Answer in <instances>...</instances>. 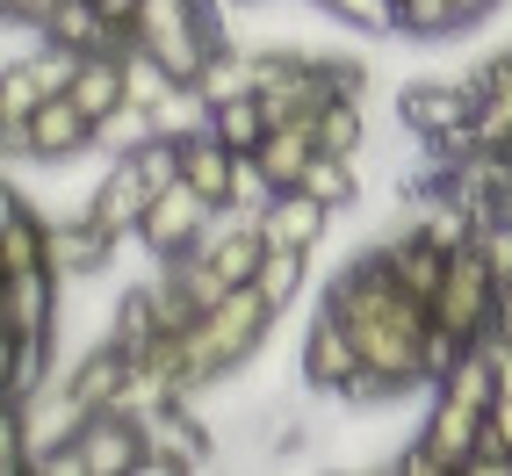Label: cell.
<instances>
[{"label": "cell", "mask_w": 512, "mask_h": 476, "mask_svg": "<svg viewBox=\"0 0 512 476\" xmlns=\"http://www.w3.org/2000/svg\"><path fill=\"white\" fill-rule=\"evenodd\" d=\"M325 303L339 318H347L354 347H361V368H383V376H397L404 390L426 383V332H433V311L419 296H404L397 275L383 267V253H354L339 275L325 282Z\"/></svg>", "instance_id": "6da1fadb"}, {"label": "cell", "mask_w": 512, "mask_h": 476, "mask_svg": "<svg viewBox=\"0 0 512 476\" xmlns=\"http://www.w3.org/2000/svg\"><path fill=\"white\" fill-rule=\"evenodd\" d=\"M275 303H267L253 282L246 289H231L224 303H210L195 325H188V361H181V383H188V397H202V390H217V383H231L238 368H246L260 347H267V332H275Z\"/></svg>", "instance_id": "7a4b0ae2"}, {"label": "cell", "mask_w": 512, "mask_h": 476, "mask_svg": "<svg viewBox=\"0 0 512 476\" xmlns=\"http://www.w3.org/2000/svg\"><path fill=\"white\" fill-rule=\"evenodd\" d=\"M145 462V433L130 412H87L80 433L65 440L58 455H44V476H138Z\"/></svg>", "instance_id": "3957f363"}, {"label": "cell", "mask_w": 512, "mask_h": 476, "mask_svg": "<svg viewBox=\"0 0 512 476\" xmlns=\"http://www.w3.org/2000/svg\"><path fill=\"white\" fill-rule=\"evenodd\" d=\"M476 109H484L476 73H455V80H404V87H397V123L412 130L419 145L469 138V130H476Z\"/></svg>", "instance_id": "277c9868"}, {"label": "cell", "mask_w": 512, "mask_h": 476, "mask_svg": "<svg viewBox=\"0 0 512 476\" xmlns=\"http://www.w3.org/2000/svg\"><path fill=\"white\" fill-rule=\"evenodd\" d=\"M498 296H505V282L491 275L484 246L469 238V246L448 253V282H440V296H433V325H448L462 339H484L498 325Z\"/></svg>", "instance_id": "5b68a950"}, {"label": "cell", "mask_w": 512, "mask_h": 476, "mask_svg": "<svg viewBox=\"0 0 512 476\" xmlns=\"http://www.w3.org/2000/svg\"><path fill=\"white\" fill-rule=\"evenodd\" d=\"M138 433H145V462H138V476L210 469V455H217V433H210V419H202L188 397H174V404H159V412H145Z\"/></svg>", "instance_id": "8992f818"}, {"label": "cell", "mask_w": 512, "mask_h": 476, "mask_svg": "<svg viewBox=\"0 0 512 476\" xmlns=\"http://www.w3.org/2000/svg\"><path fill=\"white\" fill-rule=\"evenodd\" d=\"M210 231H217V202L202 195V188H188V181H174V188L152 195V210H145V224H138V246L166 267V260L202 253V238H210Z\"/></svg>", "instance_id": "52a82bcc"}, {"label": "cell", "mask_w": 512, "mask_h": 476, "mask_svg": "<svg viewBox=\"0 0 512 476\" xmlns=\"http://www.w3.org/2000/svg\"><path fill=\"white\" fill-rule=\"evenodd\" d=\"M354 368H361V347H354L347 318H339L332 303H318V318L303 325V347H296V383L318 390V397H347Z\"/></svg>", "instance_id": "ba28073f"}, {"label": "cell", "mask_w": 512, "mask_h": 476, "mask_svg": "<svg viewBox=\"0 0 512 476\" xmlns=\"http://www.w3.org/2000/svg\"><path fill=\"white\" fill-rule=\"evenodd\" d=\"M375 253H383V267L397 275V289H404V296H419L426 311H433L440 282H448V246H440V238H433V231L412 217V224H397V231H390Z\"/></svg>", "instance_id": "9c48e42d"}, {"label": "cell", "mask_w": 512, "mask_h": 476, "mask_svg": "<svg viewBox=\"0 0 512 476\" xmlns=\"http://www.w3.org/2000/svg\"><path fill=\"white\" fill-rule=\"evenodd\" d=\"M94 145H101V130H94V116L80 109L73 94H51L44 109L29 116V166H73Z\"/></svg>", "instance_id": "30bf717a"}, {"label": "cell", "mask_w": 512, "mask_h": 476, "mask_svg": "<svg viewBox=\"0 0 512 476\" xmlns=\"http://www.w3.org/2000/svg\"><path fill=\"white\" fill-rule=\"evenodd\" d=\"M253 217H260V231H267V246H296V253H318L339 210H325V202H318V195H303V188H275V195H267Z\"/></svg>", "instance_id": "8fae6325"}, {"label": "cell", "mask_w": 512, "mask_h": 476, "mask_svg": "<svg viewBox=\"0 0 512 476\" xmlns=\"http://www.w3.org/2000/svg\"><path fill=\"white\" fill-rule=\"evenodd\" d=\"M116 246H123V238H116L109 224H94V217H87V202H80L73 217H51V267H58L65 282L101 275V267L116 260Z\"/></svg>", "instance_id": "7c38bea8"}, {"label": "cell", "mask_w": 512, "mask_h": 476, "mask_svg": "<svg viewBox=\"0 0 512 476\" xmlns=\"http://www.w3.org/2000/svg\"><path fill=\"white\" fill-rule=\"evenodd\" d=\"M145 210H152V188H145V174H138V159L116 152V159H109V174H101L94 195H87V217H94V224H109L116 238H138Z\"/></svg>", "instance_id": "4fadbf2b"}, {"label": "cell", "mask_w": 512, "mask_h": 476, "mask_svg": "<svg viewBox=\"0 0 512 476\" xmlns=\"http://www.w3.org/2000/svg\"><path fill=\"white\" fill-rule=\"evenodd\" d=\"M58 267H8L0 275V325L8 332H51L58 325Z\"/></svg>", "instance_id": "5bb4252c"}, {"label": "cell", "mask_w": 512, "mask_h": 476, "mask_svg": "<svg viewBox=\"0 0 512 476\" xmlns=\"http://www.w3.org/2000/svg\"><path fill=\"white\" fill-rule=\"evenodd\" d=\"M8 267H51V217L37 210V195H22L8 181L0 195V275Z\"/></svg>", "instance_id": "9a60e30c"}, {"label": "cell", "mask_w": 512, "mask_h": 476, "mask_svg": "<svg viewBox=\"0 0 512 476\" xmlns=\"http://www.w3.org/2000/svg\"><path fill=\"white\" fill-rule=\"evenodd\" d=\"M476 433H484V412H476V404H462V397H440V390H433V412H426L419 440H426L440 462H448V476H462V469H469Z\"/></svg>", "instance_id": "2e32d148"}, {"label": "cell", "mask_w": 512, "mask_h": 476, "mask_svg": "<svg viewBox=\"0 0 512 476\" xmlns=\"http://www.w3.org/2000/svg\"><path fill=\"white\" fill-rule=\"evenodd\" d=\"M231 174H238V152L217 138L210 123L181 138V181H188V188H202V195L217 202V210H231Z\"/></svg>", "instance_id": "e0dca14e"}, {"label": "cell", "mask_w": 512, "mask_h": 476, "mask_svg": "<svg viewBox=\"0 0 512 476\" xmlns=\"http://www.w3.org/2000/svg\"><path fill=\"white\" fill-rule=\"evenodd\" d=\"M123 383H130V354L109 347V339H101L94 354H80L73 376H65V390H73L87 412H116V404H123Z\"/></svg>", "instance_id": "ac0fdd59"}, {"label": "cell", "mask_w": 512, "mask_h": 476, "mask_svg": "<svg viewBox=\"0 0 512 476\" xmlns=\"http://www.w3.org/2000/svg\"><path fill=\"white\" fill-rule=\"evenodd\" d=\"M253 159H260V174L275 188H303V166L318 159V123H275Z\"/></svg>", "instance_id": "d6986e66"}, {"label": "cell", "mask_w": 512, "mask_h": 476, "mask_svg": "<svg viewBox=\"0 0 512 476\" xmlns=\"http://www.w3.org/2000/svg\"><path fill=\"white\" fill-rule=\"evenodd\" d=\"M80 101V109L94 116V130H109L123 109H130V87H123V58H80V73H73V87H65Z\"/></svg>", "instance_id": "ffe728a7"}, {"label": "cell", "mask_w": 512, "mask_h": 476, "mask_svg": "<svg viewBox=\"0 0 512 476\" xmlns=\"http://www.w3.org/2000/svg\"><path fill=\"white\" fill-rule=\"evenodd\" d=\"M260 58L267 51H246V44H224L210 65H202V73L188 80L202 101H210V109H217V101H231V94H260Z\"/></svg>", "instance_id": "44dd1931"}, {"label": "cell", "mask_w": 512, "mask_h": 476, "mask_svg": "<svg viewBox=\"0 0 512 476\" xmlns=\"http://www.w3.org/2000/svg\"><path fill=\"white\" fill-rule=\"evenodd\" d=\"M166 325H159V303H152V282H138V289H123L116 303H109V347H123V354H145L152 339H159Z\"/></svg>", "instance_id": "7402d4cb"}, {"label": "cell", "mask_w": 512, "mask_h": 476, "mask_svg": "<svg viewBox=\"0 0 512 476\" xmlns=\"http://www.w3.org/2000/svg\"><path fill=\"white\" fill-rule=\"evenodd\" d=\"M0 383L8 397H29L51 383V332H8V347H0Z\"/></svg>", "instance_id": "603a6c76"}, {"label": "cell", "mask_w": 512, "mask_h": 476, "mask_svg": "<svg viewBox=\"0 0 512 476\" xmlns=\"http://www.w3.org/2000/svg\"><path fill=\"white\" fill-rule=\"evenodd\" d=\"M303 195H318L325 210H354V202H361V159L318 152L311 166H303Z\"/></svg>", "instance_id": "cb8c5ba5"}, {"label": "cell", "mask_w": 512, "mask_h": 476, "mask_svg": "<svg viewBox=\"0 0 512 476\" xmlns=\"http://www.w3.org/2000/svg\"><path fill=\"white\" fill-rule=\"evenodd\" d=\"M440 397H462V404H476V412H491V397H498V368H491V347L476 339V347L448 368V376L433 383Z\"/></svg>", "instance_id": "d4e9b609"}, {"label": "cell", "mask_w": 512, "mask_h": 476, "mask_svg": "<svg viewBox=\"0 0 512 476\" xmlns=\"http://www.w3.org/2000/svg\"><path fill=\"white\" fill-rule=\"evenodd\" d=\"M210 130H217L231 152H260V138H267L275 123H267L260 94H231V101H217V109H210Z\"/></svg>", "instance_id": "484cf974"}, {"label": "cell", "mask_w": 512, "mask_h": 476, "mask_svg": "<svg viewBox=\"0 0 512 476\" xmlns=\"http://www.w3.org/2000/svg\"><path fill=\"white\" fill-rule=\"evenodd\" d=\"M303 275H311V253H296V246H267V260H260V275H253V289L275 303V311H289V303L303 296Z\"/></svg>", "instance_id": "4316f807"}, {"label": "cell", "mask_w": 512, "mask_h": 476, "mask_svg": "<svg viewBox=\"0 0 512 476\" xmlns=\"http://www.w3.org/2000/svg\"><path fill=\"white\" fill-rule=\"evenodd\" d=\"M44 101H51V87L37 80V65H29V58H15L8 73H0V123H29Z\"/></svg>", "instance_id": "83f0119b"}, {"label": "cell", "mask_w": 512, "mask_h": 476, "mask_svg": "<svg viewBox=\"0 0 512 476\" xmlns=\"http://www.w3.org/2000/svg\"><path fill=\"white\" fill-rule=\"evenodd\" d=\"M361 145H368V109H361V101H332V109L318 116V152L361 159Z\"/></svg>", "instance_id": "f1b7e54d"}, {"label": "cell", "mask_w": 512, "mask_h": 476, "mask_svg": "<svg viewBox=\"0 0 512 476\" xmlns=\"http://www.w3.org/2000/svg\"><path fill=\"white\" fill-rule=\"evenodd\" d=\"M339 22H354L361 37H397V0H325Z\"/></svg>", "instance_id": "f546056e"}, {"label": "cell", "mask_w": 512, "mask_h": 476, "mask_svg": "<svg viewBox=\"0 0 512 476\" xmlns=\"http://www.w3.org/2000/svg\"><path fill=\"white\" fill-rule=\"evenodd\" d=\"M58 8H65V0H0V15H8V29H29V37H44Z\"/></svg>", "instance_id": "4dcf8cb0"}, {"label": "cell", "mask_w": 512, "mask_h": 476, "mask_svg": "<svg viewBox=\"0 0 512 476\" xmlns=\"http://www.w3.org/2000/svg\"><path fill=\"white\" fill-rule=\"evenodd\" d=\"M397 476H448V462H440V455L426 448V440L412 433V448H404V455H397Z\"/></svg>", "instance_id": "1f68e13d"}, {"label": "cell", "mask_w": 512, "mask_h": 476, "mask_svg": "<svg viewBox=\"0 0 512 476\" xmlns=\"http://www.w3.org/2000/svg\"><path fill=\"white\" fill-rule=\"evenodd\" d=\"M505 8V0H455V15H462V29H476V22H484V15H498Z\"/></svg>", "instance_id": "d6a6232c"}, {"label": "cell", "mask_w": 512, "mask_h": 476, "mask_svg": "<svg viewBox=\"0 0 512 476\" xmlns=\"http://www.w3.org/2000/svg\"><path fill=\"white\" fill-rule=\"evenodd\" d=\"M491 332H505V339H512V282H505V296H498V325H491Z\"/></svg>", "instance_id": "836d02e7"}, {"label": "cell", "mask_w": 512, "mask_h": 476, "mask_svg": "<svg viewBox=\"0 0 512 476\" xmlns=\"http://www.w3.org/2000/svg\"><path fill=\"white\" fill-rule=\"evenodd\" d=\"M238 8H253V0H238Z\"/></svg>", "instance_id": "e575fe53"}, {"label": "cell", "mask_w": 512, "mask_h": 476, "mask_svg": "<svg viewBox=\"0 0 512 476\" xmlns=\"http://www.w3.org/2000/svg\"><path fill=\"white\" fill-rule=\"evenodd\" d=\"M318 8H325V0H318Z\"/></svg>", "instance_id": "d590c367"}]
</instances>
